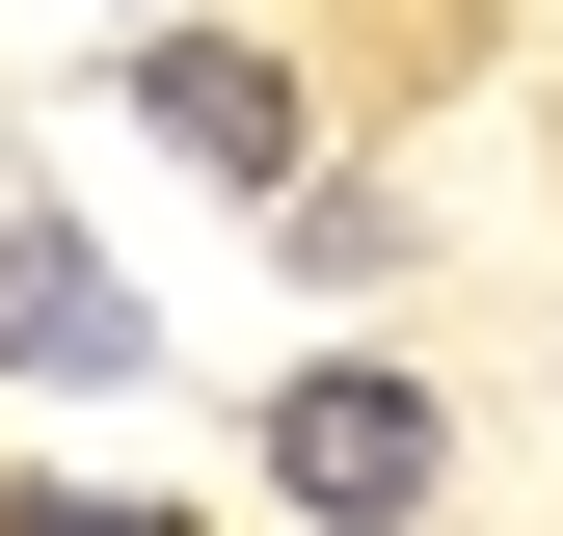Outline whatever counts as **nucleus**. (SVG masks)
Segmentation results:
<instances>
[{
    "mask_svg": "<svg viewBox=\"0 0 563 536\" xmlns=\"http://www.w3.org/2000/svg\"><path fill=\"white\" fill-rule=\"evenodd\" d=\"M0 376H134V295L81 215H0Z\"/></svg>",
    "mask_w": 563,
    "mask_h": 536,
    "instance_id": "f03ea898",
    "label": "nucleus"
},
{
    "mask_svg": "<svg viewBox=\"0 0 563 536\" xmlns=\"http://www.w3.org/2000/svg\"><path fill=\"white\" fill-rule=\"evenodd\" d=\"M0 536H188V510H81V483H0Z\"/></svg>",
    "mask_w": 563,
    "mask_h": 536,
    "instance_id": "20e7f679",
    "label": "nucleus"
},
{
    "mask_svg": "<svg viewBox=\"0 0 563 536\" xmlns=\"http://www.w3.org/2000/svg\"><path fill=\"white\" fill-rule=\"evenodd\" d=\"M134 108H162L216 188H296V81H268V54H216V27H162V54H134Z\"/></svg>",
    "mask_w": 563,
    "mask_h": 536,
    "instance_id": "7ed1b4c3",
    "label": "nucleus"
},
{
    "mask_svg": "<svg viewBox=\"0 0 563 536\" xmlns=\"http://www.w3.org/2000/svg\"><path fill=\"white\" fill-rule=\"evenodd\" d=\"M268 483H296L322 536H402V510L456 483V429H430V376H376V349H322L296 402H268Z\"/></svg>",
    "mask_w": 563,
    "mask_h": 536,
    "instance_id": "f257e3e1",
    "label": "nucleus"
}]
</instances>
